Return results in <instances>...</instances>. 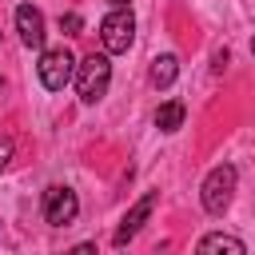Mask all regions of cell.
I'll return each mask as SVG.
<instances>
[{"label": "cell", "mask_w": 255, "mask_h": 255, "mask_svg": "<svg viewBox=\"0 0 255 255\" xmlns=\"http://www.w3.org/2000/svg\"><path fill=\"white\" fill-rule=\"evenodd\" d=\"M175 76H179V60H175L171 52H163V56L151 60V84H155V88H171Z\"/></svg>", "instance_id": "cell-10"}, {"label": "cell", "mask_w": 255, "mask_h": 255, "mask_svg": "<svg viewBox=\"0 0 255 255\" xmlns=\"http://www.w3.org/2000/svg\"><path fill=\"white\" fill-rule=\"evenodd\" d=\"M183 120H187V108H183V100H167V104H159V112H155V128L159 131H179L183 128Z\"/></svg>", "instance_id": "cell-9"}, {"label": "cell", "mask_w": 255, "mask_h": 255, "mask_svg": "<svg viewBox=\"0 0 255 255\" xmlns=\"http://www.w3.org/2000/svg\"><path fill=\"white\" fill-rule=\"evenodd\" d=\"M8 159H12V139H0V171L8 167Z\"/></svg>", "instance_id": "cell-12"}, {"label": "cell", "mask_w": 255, "mask_h": 255, "mask_svg": "<svg viewBox=\"0 0 255 255\" xmlns=\"http://www.w3.org/2000/svg\"><path fill=\"white\" fill-rule=\"evenodd\" d=\"M227 60H231V56H227V48H223V52H215V72H223V68H227Z\"/></svg>", "instance_id": "cell-14"}, {"label": "cell", "mask_w": 255, "mask_h": 255, "mask_svg": "<svg viewBox=\"0 0 255 255\" xmlns=\"http://www.w3.org/2000/svg\"><path fill=\"white\" fill-rule=\"evenodd\" d=\"M68 255H100V251H96V243H76Z\"/></svg>", "instance_id": "cell-13"}, {"label": "cell", "mask_w": 255, "mask_h": 255, "mask_svg": "<svg viewBox=\"0 0 255 255\" xmlns=\"http://www.w3.org/2000/svg\"><path fill=\"white\" fill-rule=\"evenodd\" d=\"M195 255H247L243 239L231 235V231H207L199 243H195Z\"/></svg>", "instance_id": "cell-8"}, {"label": "cell", "mask_w": 255, "mask_h": 255, "mask_svg": "<svg viewBox=\"0 0 255 255\" xmlns=\"http://www.w3.org/2000/svg\"><path fill=\"white\" fill-rule=\"evenodd\" d=\"M76 215H80V195L64 183H52L44 191V223L68 227V223H76Z\"/></svg>", "instance_id": "cell-5"}, {"label": "cell", "mask_w": 255, "mask_h": 255, "mask_svg": "<svg viewBox=\"0 0 255 255\" xmlns=\"http://www.w3.org/2000/svg\"><path fill=\"white\" fill-rule=\"evenodd\" d=\"M108 4H112V8H128L131 0H108Z\"/></svg>", "instance_id": "cell-15"}, {"label": "cell", "mask_w": 255, "mask_h": 255, "mask_svg": "<svg viewBox=\"0 0 255 255\" xmlns=\"http://www.w3.org/2000/svg\"><path fill=\"white\" fill-rule=\"evenodd\" d=\"M155 203H159V191H143L131 207H128V215L120 219V227H116V235H112V243L116 247H128L135 235H139V227L151 219V211H155Z\"/></svg>", "instance_id": "cell-6"}, {"label": "cell", "mask_w": 255, "mask_h": 255, "mask_svg": "<svg viewBox=\"0 0 255 255\" xmlns=\"http://www.w3.org/2000/svg\"><path fill=\"white\" fill-rule=\"evenodd\" d=\"M131 40H135V16H131V8H112L100 20V44H104V52L108 56L128 52Z\"/></svg>", "instance_id": "cell-4"}, {"label": "cell", "mask_w": 255, "mask_h": 255, "mask_svg": "<svg viewBox=\"0 0 255 255\" xmlns=\"http://www.w3.org/2000/svg\"><path fill=\"white\" fill-rule=\"evenodd\" d=\"M251 56H255V36H251Z\"/></svg>", "instance_id": "cell-16"}, {"label": "cell", "mask_w": 255, "mask_h": 255, "mask_svg": "<svg viewBox=\"0 0 255 255\" xmlns=\"http://www.w3.org/2000/svg\"><path fill=\"white\" fill-rule=\"evenodd\" d=\"M16 32H20V44L24 48H44V12L36 4H20L16 8Z\"/></svg>", "instance_id": "cell-7"}, {"label": "cell", "mask_w": 255, "mask_h": 255, "mask_svg": "<svg viewBox=\"0 0 255 255\" xmlns=\"http://www.w3.org/2000/svg\"><path fill=\"white\" fill-rule=\"evenodd\" d=\"M60 32H64V36H80V32H84V16H80V12H64V16H60Z\"/></svg>", "instance_id": "cell-11"}, {"label": "cell", "mask_w": 255, "mask_h": 255, "mask_svg": "<svg viewBox=\"0 0 255 255\" xmlns=\"http://www.w3.org/2000/svg\"><path fill=\"white\" fill-rule=\"evenodd\" d=\"M235 183H239V171L231 163H215L199 187V199H203V211L207 215H223L235 199Z\"/></svg>", "instance_id": "cell-2"}, {"label": "cell", "mask_w": 255, "mask_h": 255, "mask_svg": "<svg viewBox=\"0 0 255 255\" xmlns=\"http://www.w3.org/2000/svg\"><path fill=\"white\" fill-rule=\"evenodd\" d=\"M72 84H76V92H80L84 104L104 100L108 96V84H112V60H108V52H88L76 64V80Z\"/></svg>", "instance_id": "cell-1"}, {"label": "cell", "mask_w": 255, "mask_h": 255, "mask_svg": "<svg viewBox=\"0 0 255 255\" xmlns=\"http://www.w3.org/2000/svg\"><path fill=\"white\" fill-rule=\"evenodd\" d=\"M36 72H40V84H44L48 92H64V88L76 80V56H72L64 44H60V48H44Z\"/></svg>", "instance_id": "cell-3"}]
</instances>
